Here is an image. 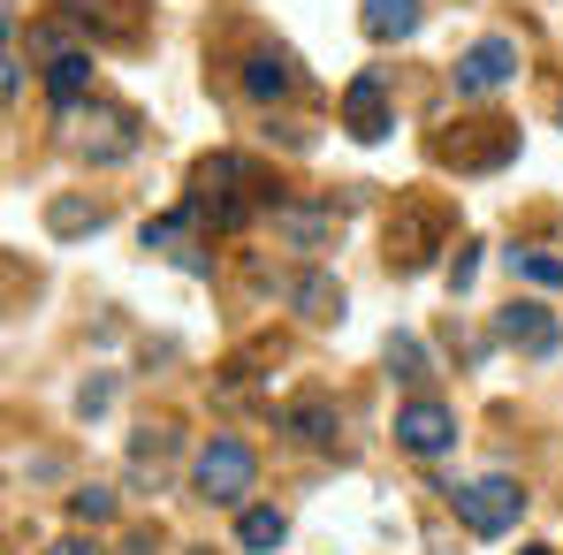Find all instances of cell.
<instances>
[{
    "label": "cell",
    "mask_w": 563,
    "mask_h": 555,
    "mask_svg": "<svg viewBox=\"0 0 563 555\" xmlns=\"http://www.w3.org/2000/svg\"><path fill=\"white\" fill-rule=\"evenodd\" d=\"M450 502H457V525H465L472 541H503V533L526 518V487L503 479V471H487V479H472V487H450Z\"/></svg>",
    "instance_id": "1"
},
{
    "label": "cell",
    "mask_w": 563,
    "mask_h": 555,
    "mask_svg": "<svg viewBox=\"0 0 563 555\" xmlns=\"http://www.w3.org/2000/svg\"><path fill=\"white\" fill-rule=\"evenodd\" d=\"M252 479H260V457H252L236 434H213V442L190 457V487H198L206 502H244Z\"/></svg>",
    "instance_id": "2"
},
{
    "label": "cell",
    "mask_w": 563,
    "mask_h": 555,
    "mask_svg": "<svg viewBox=\"0 0 563 555\" xmlns=\"http://www.w3.org/2000/svg\"><path fill=\"white\" fill-rule=\"evenodd\" d=\"M85 137H77V153L92 160V168H114V160H130L145 137H137V114L130 107H85V122H77Z\"/></svg>",
    "instance_id": "3"
},
{
    "label": "cell",
    "mask_w": 563,
    "mask_h": 555,
    "mask_svg": "<svg viewBox=\"0 0 563 555\" xmlns=\"http://www.w3.org/2000/svg\"><path fill=\"white\" fill-rule=\"evenodd\" d=\"M510 77H518V38H503V31H495V38H472L465 54H457V92L465 99L503 92Z\"/></svg>",
    "instance_id": "4"
},
{
    "label": "cell",
    "mask_w": 563,
    "mask_h": 555,
    "mask_svg": "<svg viewBox=\"0 0 563 555\" xmlns=\"http://www.w3.org/2000/svg\"><path fill=\"white\" fill-rule=\"evenodd\" d=\"M450 442H457V411H450V403L411 396V403L396 411V449H411V457H442Z\"/></svg>",
    "instance_id": "5"
},
{
    "label": "cell",
    "mask_w": 563,
    "mask_h": 555,
    "mask_svg": "<svg viewBox=\"0 0 563 555\" xmlns=\"http://www.w3.org/2000/svg\"><path fill=\"white\" fill-rule=\"evenodd\" d=\"M495 335L510 343V351H526V358H549L563 343V328H556V312L541 304V297H510L503 312H495Z\"/></svg>",
    "instance_id": "6"
},
{
    "label": "cell",
    "mask_w": 563,
    "mask_h": 555,
    "mask_svg": "<svg viewBox=\"0 0 563 555\" xmlns=\"http://www.w3.org/2000/svg\"><path fill=\"white\" fill-rule=\"evenodd\" d=\"M343 130H351L358 145H380V137L396 130V107H388V85H380L374 69H358V77L343 85Z\"/></svg>",
    "instance_id": "7"
},
{
    "label": "cell",
    "mask_w": 563,
    "mask_h": 555,
    "mask_svg": "<svg viewBox=\"0 0 563 555\" xmlns=\"http://www.w3.org/2000/svg\"><path fill=\"white\" fill-rule=\"evenodd\" d=\"M275 236H282V244H297V252H328V244L343 236V213L320 206V198H282V206H275Z\"/></svg>",
    "instance_id": "8"
},
{
    "label": "cell",
    "mask_w": 563,
    "mask_h": 555,
    "mask_svg": "<svg viewBox=\"0 0 563 555\" xmlns=\"http://www.w3.org/2000/svg\"><path fill=\"white\" fill-rule=\"evenodd\" d=\"M442 244V213L434 206H411L396 229H388V259H396V275H411V267H427V252Z\"/></svg>",
    "instance_id": "9"
},
{
    "label": "cell",
    "mask_w": 563,
    "mask_h": 555,
    "mask_svg": "<svg viewBox=\"0 0 563 555\" xmlns=\"http://www.w3.org/2000/svg\"><path fill=\"white\" fill-rule=\"evenodd\" d=\"M275 426L289 442H305V449H328V442H335V403H328V396H297V403H282Z\"/></svg>",
    "instance_id": "10"
},
{
    "label": "cell",
    "mask_w": 563,
    "mask_h": 555,
    "mask_svg": "<svg viewBox=\"0 0 563 555\" xmlns=\"http://www.w3.org/2000/svg\"><path fill=\"white\" fill-rule=\"evenodd\" d=\"M289 85H297V62H289V54H252V62H244V92L260 99V107L289 99Z\"/></svg>",
    "instance_id": "11"
},
{
    "label": "cell",
    "mask_w": 563,
    "mask_h": 555,
    "mask_svg": "<svg viewBox=\"0 0 563 555\" xmlns=\"http://www.w3.org/2000/svg\"><path fill=\"white\" fill-rule=\"evenodd\" d=\"M358 31L380 38V46H388V38H411V31H419V0H366V8H358Z\"/></svg>",
    "instance_id": "12"
},
{
    "label": "cell",
    "mask_w": 563,
    "mask_h": 555,
    "mask_svg": "<svg viewBox=\"0 0 563 555\" xmlns=\"http://www.w3.org/2000/svg\"><path fill=\"white\" fill-rule=\"evenodd\" d=\"M46 92H54V107L69 114L77 99L92 92V54H54V62H46Z\"/></svg>",
    "instance_id": "13"
},
{
    "label": "cell",
    "mask_w": 563,
    "mask_h": 555,
    "mask_svg": "<svg viewBox=\"0 0 563 555\" xmlns=\"http://www.w3.org/2000/svg\"><path fill=\"white\" fill-rule=\"evenodd\" d=\"M236 541H244L252 555H275L282 541H289V518H282V510H267V502H252V510L236 518Z\"/></svg>",
    "instance_id": "14"
},
{
    "label": "cell",
    "mask_w": 563,
    "mask_h": 555,
    "mask_svg": "<svg viewBox=\"0 0 563 555\" xmlns=\"http://www.w3.org/2000/svg\"><path fill=\"white\" fill-rule=\"evenodd\" d=\"M289 304L305 312V320H343V281L335 275H305L289 289Z\"/></svg>",
    "instance_id": "15"
},
{
    "label": "cell",
    "mask_w": 563,
    "mask_h": 555,
    "mask_svg": "<svg viewBox=\"0 0 563 555\" xmlns=\"http://www.w3.org/2000/svg\"><path fill=\"white\" fill-rule=\"evenodd\" d=\"M46 229L54 236H92V229H107V206H92V198H54L46 206Z\"/></svg>",
    "instance_id": "16"
},
{
    "label": "cell",
    "mask_w": 563,
    "mask_h": 555,
    "mask_svg": "<svg viewBox=\"0 0 563 555\" xmlns=\"http://www.w3.org/2000/svg\"><path fill=\"white\" fill-rule=\"evenodd\" d=\"M510 275L541 281V289H563V259L556 252H510Z\"/></svg>",
    "instance_id": "17"
},
{
    "label": "cell",
    "mask_w": 563,
    "mask_h": 555,
    "mask_svg": "<svg viewBox=\"0 0 563 555\" xmlns=\"http://www.w3.org/2000/svg\"><path fill=\"white\" fill-rule=\"evenodd\" d=\"M388 373H396V380H427V351H419V335H388Z\"/></svg>",
    "instance_id": "18"
},
{
    "label": "cell",
    "mask_w": 563,
    "mask_h": 555,
    "mask_svg": "<svg viewBox=\"0 0 563 555\" xmlns=\"http://www.w3.org/2000/svg\"><path fill=\"white\" fill-rule=\"evenodd\" d=\"M69 518H77V525H107V518H114V495H107V487H77V495H69Z\"/></svg>",
    "instance_id": "19"
},
{
    "label": "cell",
    "mask_w": 563,
    "mask_h": 555,
    "mask_svg": "<svg viewBox=\"0 0 563 555\" xmlns=\"http://www.w3.org/2000/svg\"><path fill=\"white\" fill-rule=\"evenodd\" d=\"M472 275H479V244H457V259H450V289L465 297V289H472Z\"/></svg>",
    "instance_id": "20"
},
{
    "label": "cell",
    "mask_w": 563,
    "mask_h": 555,
    "mask_svg": "<svg viewBox=\"0 0 563 555\" xmlns=\"http://www.w3.org/2000/svg\"><path fill=\"white\" fill-rule=\"evenodd\" d=\"M107 396H114V380H85V388H77V411L92 419V411H107Z\"/></svg>",
    "instance_id": "21"
},
{
    "label": "cell",
    "mask_w": 563,
    "mask_h": 555,
    "mask_svg": "<svg viewBox=\"0 0 563 555\" xmlns=\"http://www.w3.org/2000/svg\"><path fill=\"white\" fill-rule=\"evenodd\" d=\"M0 92H8V99L23 92V54H15V46H8V62H0Z\"/></svg>",
    "instance_id": "22"
},
{
    "label": "cell",
    "mask_w": 563,
    "mask_h": 555,
    "mask_svg": "<svg viewBox=\"0 0 563 555\" xmlns=\"http://www.w3.org/2000/svg\"><path fill=\"white\" fill-rule=\"evenodd\" d=\"M46 555H99V541H54Z\"/></svg>",
    "instance_id": "23"
},
{
    "label": "cell",
    "mask_w": 563,
    "mask_h": 555,
    "mask_svg": "<svg viewBox=\"0 0 563 555\" xmlns=\"http://www.w3.org/2000/svg\"><path fill=\"white\" fill-rule=\"evenodd\" d=\"M526 555H549V548H526Z\"/></svg>",
    "instance_id": "24"
}]
</instances>
